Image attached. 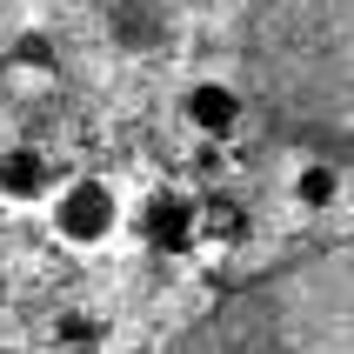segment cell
Wrapping results in <instances>:
<instances>
[{"instance_id": "cell-1", "label": "cell", "mask_w": 354, "mask_h": 354, "mask_svg": "<svg viewBox=\"0 0 354 354\" xmlns=\"http://www.w3.org/2000/svg\"><path fill=\"white\" fill-rule=\"evenodd\" d=\"M160 354H354V241L214 295Z\"/></svg>"}, {"instance_id": "cell-2", "label": "cell", "mask_w": 354, "mask_h": 354, "mask_svg": "<svg viewBox=\"0 0 354 354\" xmlns=\"http://www.w3.org/2000/svg\"><path fill=\"white\" fill-rule=\"evenodd\" d=\"M261 107L301 160L354 174V0H274L254 40Z\"/></svg>"}, {"instance_id": "cell-3", "label": "cell", "mask_w": 354, "mask_h": 354, "mask_svg": "<svg viewBox=\"0 0 354 354\" xmlns=\"http://www.w3.org/2000/svg\"><path fill=\"white\" fill-rule=\"evenodd\" d=\"M120 194L107 187V180L80 174V180H60L54 194H47V221H54V234L67 241V248H100V241L120 234Z\"/></svg>"}, {"instance_id": "cell-4", "label": "cell", "mask_w": 354, "mask_h": 354, "mask_svg": "<svg viewBox=\"0 0 354 354\" xmlns=\"http://www.w3.org/2000/svg\"><path fill=\"white\" fill-rule=\"evenodd\" d=\"M201 234V207L180 187H160V194L140 201V241L154 248V254H187Z\"/></svg>"}, {"instance_id": "cell-5", "label": "cell", "mask_w": 354, "mask_h": 354, "mask_svg": "<svg viewBox=\"0 0 354 354\" xmlns=\"http://www.w3.org/2000/svg\"><path fill=\"white\" fill-rule=\"evenodd\" d=\"M180 120L194 127V134H207V140H227L248 120V94H241L234 80H194L187 94H180Z\"/></svg>"}, {"instance_id": "cell-6", "label": "cell", "mask_w": 354, "mask_h": 354, "mask_svg": "<svg viewBox=\"0 0 354 354\" xmlns=\"http://www.w3.org/2000/svg\"><path fill=\"white\" fill-rule=\"evenodd\" d=\"M60 180H54V160L40 154V147H7L0 154V194L20 201V207H34V201H47Z\"/></svg>"}, {"instance_id": "cell-7", "label": "cell", "mask_w": 354, "mask_h": 354, "mask_svg": "<svg viewBox=\"0 0 354 354\" xmlns=\"http://www.w3.org/2000/svg\"><path fill=\"white\" fill-rule=\"evenodd\" d=\"M341 194H348V174H341L335 160H301L295 167V201L301 207L328 214V207H341Z\"/></svg>"}, {"instance_id": "cell-8", "label": "cell", "mask_w": 354, "mask_h": 354, "mask_svg": "<svg viewBox=\"0 0 354 354\" xmlns=\"http://www.w3.org/2000/svg\"><path fill=\"white\" fill-rule=\"evenodd\" d=\"M147 14H154V0H114V34L127 40V47H147V40L160 34Z\"/></svg>"}, {"instance_id": "cell-9", "label": "cell", "mask_w": 354, "mask_h": 354, "mask_svg": "<svg viewBox=\"0 0 354 354\" xmlns=\"http://www.w3.org/2000/svg\"><path fill=\"white\" fill-rule=\"evenodd\" d=\"M341 207H354V174H348V194H341Z\"/></svg>"}]
</instances>
